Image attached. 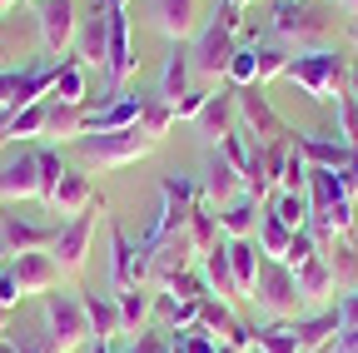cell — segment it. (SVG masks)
Listing matches in <instances>:
<instances>
[{"label":"cell","mask_w":358,"mask_h":353,"mask_svg":"<svg viewBox=\"0 0 358 353\" xmlns=\"http://www.w3.org/2000/svg\"><path fill=\"white\" fill-rule=\"evenodd\" d=\"M234 50H239V10L219 0L214 15L194 30L189 70H194L204 85H219V80H224V70H229V60H234Z\"/></svg>","instance_id":"1"},{"label":"cell","mask_w":358,"mask_h":353,"mask_svg":"<svg viewBox=\"0 0 358 353\" xmlns=\"http://www.w3.org/2000/svg\"><path fill=\"white\" fill-rule=\"evenodd\" d=\"M268 30L284 45L319 50V40H329L338 30V6H329V0H274L268 6Z\"/></svg>","instance_id":"2"},{"label":"cell","mask_w":358,"mask_h":353,"mask_svg":"<svg viewBox=\"0 0 358 353\" xmlns=\"http://www.w3.org/2000/svg\"><path fill=\"white\" fill-rule=\"evenodd\" d=\"M348 60L353 55H343V50H294V60H289V80L299 85V90L313 100V105H329V100H338L343 90H348Z\"/></svg>","instance_id":"3"},{"label":"cell","mask_w":358,"mask_h":353,"mask_svg":"<svg viewBox=\"0 0 358 353\" xmlns=\"http://www.w3.org/2000/svg\"><path fill=\"white\" fill-rule=\"evenodd\" d=\"M45 343H50V353H80L90 343L85 289H50L45 294Z\"/></svg>","instance_id":"4"},{"label":"cell","mask_w":358,"mask_h":353,"mask_svg":"<svg viewBox=\"0 0 358 353\" xmlns=\"http://www.w3.org/2000/svg\"><path fill=\"white\" fill-rule=\"evenodd\" d=\"M75 150H80L85 164H95V169H120V164L145 159L155 150V140L140 135V124H129V129H105V135H80Z\"/></svg>","instance_id":"5"},{"label":"cell","mask_w":358,"mask_h":353,"mask_svg":"<svg viewBox=\"0 0 358 353\" xmlns=\"http://www.w3.org/2000/svg\"><path fill=\"white\" fill-rule=\"evenodd\" d=\"M249 298L259 303V314H268V319H289V314H299V308H303L299 279H294L289 264H279V259H264V264H259V279H254Z\"/></svg>","instance_id":"6"},{"label":"cell","mask_w":358,"mask_h":353,"mask_svg":"<svg viewBox=\"0 0 358 353\" xmlns=\"http://www.w3.org/2000/svg\"><path fill=\"white\" fill-rule=\"evenodd\" d=\"M100 214H105V199H95L85 214H75L70 224H60L50 254L60 264V274H80L85 269V259H90V244H95V224H100Z\"/></svg>","instance_id":"7"},{"label":"cell","mask_w":358,"mask_h":353,"mask_svg":"<svg viewBox=\"0 0 358 353\" xmlns=\"http://www.w3.org/2000/svg\"><path fill=\"white\" fill-rule=\"evenodd\" d=\"M75 30H80L75 0H35V35L50 55H65L75 45Z\"/></svg>","instance_id":"8"},{"label":"cell","mask_w":358,"mask_h":353,"mask_svg":"<svg viewBox=\"0 0 358 353\" xmlns=\"http://www.w3.org/2000/svg\"><path fill=\"white\" fill-rule=\"evenodd\" d=\"M60 234V224H45V219H30L20 214V204H10L6 214H0V249L10 254H30V249H50Z\"/></svg>","instance_id":"9"},{"label":"cell","mask_w":358,"mask_h":353,"mask_svg":"<svg viewBox=\"0 0 358 353\" xmlns=\"http://www.w3.org/2000/svg\"><path fill=\"white\" fill-rule=\"evenodd\" d=\"M6 274L15 279V289H20V298H30V294H50V289H60V264H55V254L50 249H30V254H10V264H6Z\"/></svg>","instance_id":"10"},{"label":"cell","mask_w":358,"mask_h":353,"mask_svg":"<svg viewBox=\"0 0 358 353\" xmlns=\"http://www.w3.org/2000/svg\"><path fill=\"white\" fill-rule=\"evenodd\" d=\"M40 199V154L15 150L10 159H0V204H25Z\"/></svg>","instance_id":"11"},{"label":"cell","mask_w":358,"mask_h":353,"mask_svg":"<svg viewBox=\"0 0 358 353\" xmlns=\"http://www.w3.org/2000/svg\"><path fill=\"white\" fill-rule=\"evenodd\" d=\"M105 55H110V15H105V0H95L75 30V60L85 70H100L105 75Z\"/></svg>","instance_id":"12"},{"label":"cell","mask_w":358,"mask_h":353,"mask_svg":"<svg viewBox=\"0 0 358 353\" xmlns=\"http://www.w3.org/2000/svg\"><path fill=\"white\" fill-rule=\"evenodd\" d=\"M234 110H239V124L249 129V135H259L264 145L268 140H284V135H294V129L274 115V105L264 100V90L259 85H244V90H234Z\"/></svg>","instance_id":"13"},{"label":"cell","mask_w":358,"mask_h":353,"mask_svg":"<svg viewBox=\"0 0 358 353\" xmlns=\"http://www.w3.org/2000/svg\"><path fill=\"white\" fill-rule=\"evenodd\" d=\"M155 30L169 45H185L199 30V0H155Z\"/></svg>","instance_id":"14"},{"label":"cell","mask_w":358,"mask_h":353,"mask_svg":"<svg viewBox=\"0 0 358 353\" xmlns=\"http://www.w3.org/2000/svg\"><path fill=\"white\" fill-rule=\"evenodd\" d=\"M239 189H244L239 169H234L229 159H224L219 150H209V154H204V180H199V194H204L214 209H224V204H229Z\"/></svg>","instance_id":"15"},{"label":"cell","mask_w":358,"mask_h":353,"mask_svg":"<svg viewBox=\"0 0 358 353\" xmlns=\"http://www.w3.org/2000/svg\"><path fill=\"white\" fill-rule=\"evenodd\" d=\"M110 284H115V294L140 289V249L129 244L124 224H115V219H110Z\"/></svg>","instance_id":"16"},{"label":"cell","mask_w":358,"mask_h":353,"mask_svg":"<svg viewBox=\"0 0 358 353\" xmlns=\"http://www.w3.org/2000/svg\"><path fill=\"white\" fill-rule=\"evenodd\" d=\"M140 105H145V95H115L100 110H85V135H105V129L140 124Z\"/></svg>","instance_id":"17"},{"label":"cell","mask_w":358,"mask_h":353,"mask_svg":"<svg viewBox=\"0 0 358 353\" xmlns=\"http://www.w3.org/2000/svg\"><path fill=\"white\" fill-rule=\"evenodd\" d=\"M95 199H100V194H95V185H90L80 169H70V164H65L60 185L50 189V199H45V209H55V214H70V219H75V214H85Z\"/></svg>","instance_id":"18"},{"label":"cell","mask_w":358,"mask_h":353,"mask_svg":"<svg viewBox=\"0 0 358 353\" xmlns=\"http://www.w3.org/2000/svg\"><path fill=\"white\" fill-rule=\"evenodd\" d=\"M294 150H299L313 169H343L348 154H353V145H348L343 135H299V129H294Z\"/></svg>","instance_id":"19"},{"label":"cell","mask_w":358,"mask_h":353,"mask_svg":"<svg viewBox=\"0 0 358 353\" xmlns=\"http://www.w3.org/2000/svg\"><path fill=\"white\" fill-rule=\"evenodd\" d=\"M259 194H249V189H239L229 204L219 209V234L224 239H254V229H259Z\"/></svg>","instance_id":"20"},{"label":"cell","mask_w":358,"mask_h":353,"mask_svg":"<svg viewBox=\"0 0 358 353\" xmlns=\"http://www.w3.org/2000/svg\"><path fill=\"white\" fill-rule=\"evenodd\" d=\"M234 85H214V90H209V100H204V110L194 115V124L204 129V135L209 140H219V135H229V129H234Z\"/></svg>","instance_id":"21"},{"label":"cell","mask_w":358,"mask_h":353,"mask_svg":"<svg viewBox=\"0 0 358 353\" xmlns=\"http://www.w3.org/2000/svg\"><path fill=\"white\" fill-rule=\"evenodd\" d=\"M294 324V338H299V353H319L338 338V308H319L308 319H289Z\"/></svg>","instance_id":"22"},{"label":"cell","mask_w":358,"mask_h":353,"mask_svg":"<svg viewBox=\"0 0 358 353\" xmlns=\"http://www.w3.org/2000/svg\"><path fill=\"white\" fill-rule=\"evenodd\" d=\"M189 80H194V70H189V45H169V60H164V70H159V100L174 110L179 100L189 95Z\"/></svg>","instance_id":"23"},{"label":"cell","mask_w":358,"mask_h":353,"mask_svg":"<svg viewBox=\"0 0 358 353\" xmlns=\"http://www.w3.org/2000/svg\"><path fill=\"white\" fill-rule=\"evenodd\" d=\"M294 279H299V298H303V303H324L329 294H338L334 269H329V259H324V254H313L303 269H294Z\"/></svg>","instance_id":"24"},{"label":"cell","mask_w":358,"mask_h":353,"mask_svg":"<svg viewBox=\"0 0 358 353\" xmlns=\"http://www.w3.org/2000/svg\"><path fill=\"white\" fill-rule=\"evenodd\" d=\"M204 259V284H209V294H219L224 303L229 298H239V289H234V269H229V239H219L209 254H199Z\"/></svg>","instance_id":"25"},{"label":"cell","mask_w":358,"mask_h":353,"mask_svg":"<svg viewBox=\"0 0 358 353\" xmlns=\"http://www.w3.org/2000/svg\"><path fill=\"white\" fill-rule=\"evenodd\" d=\"M85 308H90V338H95V343H115V338L124 333L115 298H105V294H90V289H85Z\"/></svg>","instance_id":"26"},{"label":"cell","mask_w":358,"mask_h":353,"mask_svg":"<svg viewBox=\"0 0 358 353\" xmlns=\"http://www.w3.org/2000/svg\"><path fill=\"white\" fill-rule=\"evenodd\" d=\"M185 234H189V244H194V254H209L224 234H219V209L199 194L194 199V209H189V224H185Z\"/></svg>","instance_id":"27"},{"label":"cell","mask_w":358,"mask_h":353,"mask_svg":"<svg viewBox=\"0 0 358 353\" xmlns=\"http://www.w3.org/2000/svg\"><path fill=\"white\" fill-rule=\"evenodd\" d=\"M324 259H329V269H334L338 298H343V294H358V244L334 239V244H324Z\"/></svg>","instance_id":"28"},{"label":"cell","mask_w":358,"mask_h":353,"mask_svg":"<svg viewBox=\"0 0 358 353\" xmlns=\"http://www.w3.org/2000/svg\"><path fill=\"white\" fill-rule=\"evenodd\" d=\"M254 244H259L264 259H279V264H284V254H289V244H294V229L284 224L274 209H264V214H259V229H254Z\"/></svg>","instance_id":"29"},{"label":"cell","mask_w":358,"mask_h":353,"mask_svg":"<svg viewBox=\"0 0 358 353\" xmlns=\"http://www.w3.org/2000/svg\"><path fill=\"white\" fill-rule=\"evenodd\" d=\"M45 135L75 145L85 135V105H55V100H45Z\"/></svg>","instance_id":"30"},{"label":"cell","mask_w":358,"mask_h":353,"mask_svg":"<svg viewBox=\"0 0 358 353\" xmlns=\"http://www.w3.org/2000/svg\"><path fill=\"white\" fill-rule=\"evenodd\" d=\"M259 264H264V254H259L254 239H229V269H234V289L244 298H249V289L259 279Z\"/></svg>","instance_id":"31"},{"label":"cell","mask_w":358,"mask_h":353,"mask_svg":"<svg viewBox=\"0 0 358 353\" xmlns=\"http://www.w3.org/2000/svg\"><path fill=\"white\" fill-rule=\"evenodd\" d=\"M338 199H348V189H343V180H338V169H313V164H308V209L324 214V209H334Z\"/></svg>","instance_id":"32"},{"label":"cell","mask_w":358,"mask_h":353,"mask_svg":"<svg viewBox=\"0 0 358 353\" xmlns=\"http://www.w3.org/2000/svg\"><path fill=\"white\" fill-rule=\"evenodd\" d=\"M115 308H120V324H124V333H140L145 324H150V308H155V294L140 284V289H124V294H115Z\"/></svg>","instance_id":"33"},{"label":"cell","mask_w":358,"mask_h":353,"mask_svg":"<svg viewBox=\"0 0 358 353\" xmlns=\"http://www.w3.org/2000/svg\"><path fill=\"white\" fill-rule=\"evenodd\" d=\"M50 100L55 105H85V65L80 60H60V75H55Z\"/></svg>","instance_id":"34"},{"label":"cell","mask_w":358,"mask_h":353,"mask_svg":"<svg viewBox=\"0 0 358 353\" xmlns=\"http://www.w3.org/2000/svg\"><path fill=\"white\" fill-rule=\"evenodd\" d=\"M289 154H294V135H284V140H268V145H264V194L284 185Z\"/></svg>","instance_id":"35"},{"label":"cell","mask_w":358,"mask_h":353,"mask_svg":"<svg viewBox=\"0 0 358 353\" xmlns=\"http://www.w3.org/2000/svg\"><path fill=\"white\" fill-rule=\"evenodd\" d=\"M169 124H174V110H169L159 95H145V105H140V135L159 145V140L169 135Z\"/></svg>","instance_id":"36"},{"label":"cell","mask_w":358,"mask_h":353,"mask_svg":"<svg viewBox=\"0 0 358 353\" xmlns=\"http://www.w3.org/2000/svg\"><path fill=\"white\" fill-rule=\"evenodd\" d=\"M268 209H274L279 219H284V224L299 234V229H308V219H313V209H308V194H294V189H274V204H268Z\"/></svg>","instance_id":"37"},{"label":"cell","mask_w":358,"mask_h":353,"mask_svg":"<svg viewBox=\"0 0 358 353\" xmlns=\"http://www.w3.org/2000/svg\"><path fill=\"white\" fill-rule=\"evenodd\" d=\"M254 343L264 353H299V338H294V324L289 319H268L264 329H254Z\"/></svg>","instance_id":"38"},{"label":"cell","mask_w":358,"mask_h":353,"mask_svg":"<svg viewBox=\"0 0 358 353\" xmlns=\"http://www.w3.org/2000/svg\"><path fill=\"white\" fill-rule=\"evenodd\" d=\"M289 60H294V50L289 45H259V75H254V85L264 90L274 75H284L289 70Z\"/></svg>","instance_id":"39"},{"label":"cell","mask_w":358,"mask_h":353,"mask_svg":"<svg viewBox=\"0 0 358 353\" xmlns=\"http://www.w3.org/2000/svg\"><path fill=\"white\" fill-rule=\"evenodd\" d=\"M40 154V204L50 199V189L60 185V174H65V159H60V150H35Z\"/></svg>","instance_id":"40"},{"label":"cell","mask_w":358,"mask_h":353,"mask_svg":"<svg viewBox=\"0 0 358 353\" xmlns=\"http://www.w3.org/2000/svg\"><path fill=\"white\" fill-rule=\"evenodd\" d=\"M313 254H324L319 234H313V229H299V234H294V244H289V254H284V264H289V269H303Z\"/></svg>","instance_id":"41"},{"label":"cell","mask_w":358,"mask_h":353,"mask_svg":"<svg viewBox=\"0 0 358 353\" xmlns=\"http://www.w3.org/2000/svg\"><path fill=\"white\" fill-rule=\"evenodd\" d=\"M164 294H169V298H179V303H199V298L209 294V284H204V274H194V269H189V274H179Z\"/></svg>","instance_id":"42"},{"label":"cell","mask_w":358,"mask_h":353,"mask_svg":"<svg viewBox=\"0 0 358 353\" xmlns=\"http://www.w3.org/2000/svg\"><path fill=\"white\" fill-rule=\"evenodd\" d=\"M159 308L169 314V324H174V333L179 329H194L199 324V303H179V298H169V294H159Z\"/></svg>","instance_id":"43"},{"label":"cell","mask_w":358,"mask_h":353,"mask_svg":"<svg viewBox=\"0 0 358 353\" xmlns=\"http://www.w3.org/2000/svg\"><path fill=\"white\" fill-rule=\"evenodd\" d=\"M338 135L358 150V95H348V90L338 95Z\"/></svg>","instance_id":"44"},{"label":"cell","mask_w":358,"mask_h":353,"mask_svg":"<svg viewBox=\"0 0 358 353\" xmlns=\"http://www.w3.org/2000/svg\"><path fill=\"white\" fill-rule=\"evenodd\" d=\"M179 343H185V353H219V338L209 329H179Z\"/></svg>","instance_id":"45"},{"label":"cell","mask_w":358,"mask_h":353,"mask_svg":"<svg viewBox=\"0 0 358 353\" xmlns=\"http://www.w3.org/2000/svg\"><path fill=\"white\" fill-rule=\"evenodd\" d=\"M124 353H169V333H159V329H140Z\"/></svg>","instance_id":"46"},{"label":"cell","mask_w":358,"mask_h":353,"mask_svg":"<svg viewBox=\"0 0 358 353\" xmlns=\"http://www.w3.org/2000/svg\"><path fill=\"white\" fill-rule=\"evenodd\" d=\"M209 90H214V85H189V95H185V100H179V105H174V120H194V115L204 110V100H209Z\"/></svg>","instance_id":"47"},{"label":"cell","mask_w":358,"mask_h":353,"mask_svg":"<svg viewBox=\"0 0 358 353\" xmlns=\"http://www.w3.org/2000/svg\"><path fill=\"white\" fill-rule=\"evenodd\" d=\"M343 329H358V294H343L338 298V333Z\"/></svg>","instance_id":"48"},{"label":"cell","mask_w":358,"mask_h":353,"mask_svg":"<svg viewBox=\"0 0 358 353\" xmlns=\"http://www.w3.org/2000/svg\"><path fill=\"white\" fill-rule=\"evenodd\" d=\"M329 353H358V329H343V333L329 343Z\"/></svg>","instance_id":"49"},{"label":"cell","mask_w":358,"mask_h":353,"mask_svg":"<svg viewBox=\"0 0 358 353\" xmlns=\"http://www.w3.org/2000/svg\"><path fill=\"white\" fill-rule=\"evenodd\" d=\"M0 303H6V308H15V303H20V289H15V279H10V274H0Z\"/></svg>","instance_id":"50"},{"label":"cell","mask_w":358,"mask_h":353,"mask_svg":"<svg viewBox=\"0 0 358 353\" xmlns=\"http://www.w3.org/2000/svg\"><path fill=\"white\" fill-rule=\"evenodd\" d=\"M10 50H15V35L0 25V70H6V55H10Z\"/></svg>","instance_id":"51"},{"label":"cell","mask_w":358,"mask_h":353,"mask_svg":"<svg viewBox=\"0 0 358 353\" xmlns=\"http://www.w3.org/2000/svg\"><path fill=\"white\" fill-rule=\"evenodd\" d=\"M85 353H120V348H115V343H95V338H90V343H85Z\"/></svg>","instance_id":"52"},{"label":"cell","mask_w":358,"mask_h":353,"mask_svg":"<svg viewBox=\"0 0 358 353\" xmlns=\"http://www.w3.org/2000/svg\"><path fill=\"white\" fill-rule=\"evenodd\" d=\"M348 95H358V60H348Z\"/></svg>","instance_id":"53"},{"label":"cell","mask_w":358,"mask_h":353,"mask_svg":"<svg viewBox=\"0 0 358 353\" xmlns=\"http://www.w3.org/2000/svg\"><path fill=\"white\" fill-rule=\"evenodd\" d=\"M6 329H10V308H6V303H0V333H6Z\"/></svg>","instance_id":"54"},{"label":"cell","mask_w":358,"mask_h":353,"mask_svg":"<svg viewBox=\"0 0 358 353\" xmlns=\"http://www.w3.org/2000/svg\"><path fill=\"white\" fill-rule=\"evenodd\" d=\"M338 6H343V10H348V15L358 20V0H338Z\"/></svg>","instance_id":"55"},{"label":"cell","mask_w":358,"mask_h":353,"mask_svg":"<svg viewBox=\"0 0 358 353\" xmlns=\"http://www.w3.org/2000/svg\"><path fill=\"white\" fill-rule=\"evenodd\" d=\"M224 6H234V10H244V6H254V0H224Z\"/></svg>","instance_id":"56"},{"label":"cell","mask_w":358,"mask_h":353,"mask_svg":"<svg viewBox=\"0 0 358 353\" xmlns=\"http://www.w3.org/2000/svg\"><path fill=\"white\" fill-rule=\"evenodd\" d=\"M219 353H244V348H234V343H219Z\"/></svg>","instance_id":"57"},{"label":"cell","mask_w":358,"mask_h":353,"mask_svg":"<svg viewBox=\"0 0 358 353\" xmlns=\"http://www.w3.org/2000/svg\"><path fill=\"white\" fill-rule=\"evenodd\" d=\"M10 6H15V0H0V15H6V10H10Z\"/></svg>","instance_id":"58"},{"label":"cell","mask_w":358,"mask_h":353,"mask_svg":"<svg viewBox=\"0 0 358 353\" xmlns=\"http://www.w3.org/2000/svg\"><path fill=\"white\" fill-rule=\"evenodd\" d=\"M244 353H264V348H259V343H249V348H244Z\"/></svg>","instance_id":"59"},{"label":"cell","mask_w":358,"mask_h":353,"mask_svg":"<svg viewBox=\"0 0 358 353\" xmlns=\"http://www.w3.org/2000/svg\"><path fill=\"white\" fill-rule=\"evenodd\" d=\"M348 35H353V40H358V20H353V25H348Z\"/></svg>","instance_id":"60"},{"label":"cell","mask_w":358,"mask_h":353,"mask_svg":"<svg viewBox=\"0 0 358 353\" xmlns=\"http://www.w3.org/2000/svg\"><path fill=\"white\" fill-rule=\"evenodd\" d=\"M319 353H329V348H319Z\"/></svg>","instance_id":"61"},{"label":"cell","mask_w":358,"mask_h":353,"mask_svg":"<svg viewBox=\"0 0 358 353\" xmlns=\"http://www.w3.org/2000/svg\"><path fill=\"white\" fill-rule=\"evenodd\" d=\"M30 6H35V0H30Z\"/></svg>","instance_id":"62"}]
</instances>
